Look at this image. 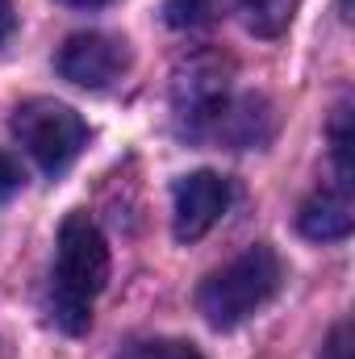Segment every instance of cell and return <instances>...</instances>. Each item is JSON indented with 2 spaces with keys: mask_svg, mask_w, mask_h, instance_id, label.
<instances>
[{
  "mask_svg": "<svg viewBox=\"0 0 355 359\" xmlns=\"http://www.w3.org/2000/svg\"><path fill=\"white\" fill-rule=\"evenodd\" d=\"M109 280V247L88 213H67L59 226L55 271H51V309L67 334H84L92 326V305Z\"/></svg>",
  "mask_w": 355,
  "mask_h": 359,
  "instance_id": "cell-1",
  "label": "cell"
},
{
  "mask_svg": "<svg viewBox=\"0 0 355 359\" xmlns=\"http://www.w3.org/2000/svg\"><path fill=\"white\" fill-rule=\"evenodd\" d=\"M284 284V264L280 255L255 243L243 255H234L226 268L209 271L196 288V309L213 330H234L243 326L251 313H260L267 301L280 292Z\"/></svg>",
  "mask_w": 355,
  "mask_h": 359,
  "instance_id": "cell-2",
  "label": "cell"
},
{
  "mask_svg": "<svg viewBox=\"0 0 355 359\" xmlns=\"http://www.w3.org/2000/svg\"><path fill=\"white\" fill-rule=\"evenodd\" d=\"M13 134L17 142L25 147V155L46 172V176H59L76 163V155L84 151L88 142V126L84 117L63 104V100H51V96H34L25 104H17L13 113Z\"/></svg>",
  "mask_w": 355,
  "mask_h": 359,
  "instance_id": "cell-3",
  "label": "cell"
},
{
  "mask_svg": "<svg viewBox=\"0 0 355 359\" xmlns=\"http://www.w3.org/2000/svg\"><path fill=\"white\" fill-rule=\"evenodd\" d=\"M59 76L80 84V88H109L126 76L130 67V46L113 34H72L63 46H59V59H55Z\"/></svg>",
  "mask_w": 355,
  "mask_h": 359,
  "instance_id": "cell-4",
  "label": "cell"
},
{
  "mask_svg": "<svg viewBox=\"0 0 355 359\" xmlns=\"http://www.w3.org/2000/svg\"><path fill=\"white\" fill-rule=\"evenodd\" d=\"M234 201V188L230 180L217 176V172H192L176 184V213H172V230H176L180 243H196L205 238L222 213L230 209Z\"/></svg>",
  "mask_w": 355,
  "mask_h": 359,
  "instance_id": "cell-5",
  "label": "cell"
},
{
  "mask_svg": "<svg viewBox=\"0 0 355 359\" xmlns=\"http://www.w3.org/2000/svg\"><path fill=\"white\" fill-rule=\"evenodd\" d=\"M230 84H226V67L213 55H196L180 67L176 76V113L188 117L192 134H205L209 121L217 117V109L230 100Z\"/></svg>",
  "mask_w": 355,
  "mask_h": 359,
  "instance_id": "cell-6",
  "label": "cell"
},
{
  "mask_svg": "<svg viewBox=\"0 0 355 359\" xmlns=\"http://www.w3.org/2000/svg\"><path fill=\"white\" fill-rule=\"evenodd\" d=\"M355 226V205H351V184H339V188H322L314 192L301 213H297V230L314 243H339L347 238Z\"/></svg>",
  "mask_w": 355,
  "mask_h": 359,
  "instance_id": "cell-7",
  "label": "cell"
},
{
  "mask_svg": "<svg viewBox=\"0 0 355 359\" xmlns=\"http://www.w3.org/2000/svg\"><path fill=\"white\" fill-rule=\"evenodd\" d=\"M205 134H217L234 147H260L272 134V109H267L264 96H239V100H226L217 109V117L209 121Z\"/></svg>",
  "mask_w": 355,
  "mask_h": 359,
  "instance_id": "cell-8",
  "label": "cell"
},
{
  "mask_svg": "<svg viewBox=\"0 0 355 359\" xmlns=\"http://www.w3.org/2000/svg\"><path fill=\"white\" fill-rule=\"evenodd\" d=\"M293 13H297V0H243L247 29L260 38H280L293 25Z\"/></svg>",
  "mask_w": 355,
  "mask_h": 359,
  "instance_id": "cell-9",
  "label": "cell"
},
{
  "mask_svg": "<svg viewBox=\"0 0 355 359\" xmlns=\"http://www.w3.org/2000/svg\"><path fill=\"white\" fill-rule=\"evenodd\" d=\"M351 104H339L330 117V151H335V168H339V184H351Z\"/></svg>",
  "mask_w": 355,
  "mask_h": 359,
  "instance_id": "cell-10",
  "label": "cell"
},
{
  "mask_svg": "<svg viewBox=\"0 0 355 359\" xmlns=\"http://www.w3.org/2000/svg\"><path fill=\"white\" fill-rule=\"evenodd\" d=\"M213 13H217L213 0H168V8H163L172 29H201L213 21Z\"/></svg>",
  "mask_w": 355,
  "mask_h": 359,
  "instance_id": "cell-11",
  "label": "cell"
},
{
  "mask_svg": "<svg viewBox=\"0 0 355 359\" xmlns=\"http://www.w3.org/2000/svg\"><path fill=\"white\" fill-rule=\"evenodd\" d=\"M126 359H205L192 343H176V339H155V343H138Z\"/></svg>",
  "mask_w": 355,
  "mask_h": 359,
  "instance_id": "cell-12",
  "label": "cell"
},
{
  "mask_svg": "<svg viewBox=\"0 0 355 359\" xmlns=\"http://www.w3.org/2000/svg\"><path fill=\"white\" fill-rule=\"evenodd\" d=\"M318 359H351V322H339L330 330V339L322 343V355Z\"/></svg>",
  "mask_w": 355,
  "mask_h": 359,
  "instance_id": "cell-13",
  "label": "cell"
},
{
  "mask_svg": "<svg viewBox=\"0 0 355 359\" xmlns=\"http://www.w3.org/2000/svg\"><path fill=\"white\" fill-rule=\"evenodd\" d=\"M21 180H25V176H21V168H17V163L0 151V201H8V196L21 188Z\"/></svg>",
  "mask_w": 355,
  "mask_h": 359,
  "instance_id": "cell-14",
  "label": "cell"
},
{
  "mask_svg": "<svg viewBox=\"0 0 355 359\" xmlns=\"http://www.w3.org/2000/svg\"><path fill=\"white\" fill-rule=\"evenodd\" d=\"M8 29H13V0H0V42L8 38Z\"/></svg>",
  "mask_w": 355,
  "mask_h": 359,
  "instance_id": "cell-15",
  "label": "cell"
},
{
  "mask_svg": "<svg viewBox=\"0 0 355 359\" xmlns=\"http://www.w3.org/2000/svg\"><path fill=\"white\" fill-rule=\"evenodd\" d=\"M67 8H100V4H113V0H59Z\"/></svg>",
  "mask_w": 355,
  "mask_h": 359,
  "instance_id": "cell-16",
  "label": "cell"
}]
</instances>
